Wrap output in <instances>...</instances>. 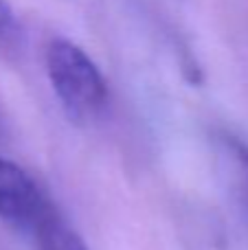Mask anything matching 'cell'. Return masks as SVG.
Segmentation results:
<instances>
[{
	"label": "cell",
	"mask_w": 248,
	"mask_h": 250,
	"mask_svg": "<svg viewBox=\"0 0 248 250\" xmlns=\"http://www.w3.org/2000/svg\"><path fill=\"white\" fill-rule=\"evenodd\" d=\"M46 73L57 99L77 121L101 112L108 99V86L82 46L66 38L51 40L46 48Z\"/></svg>",
	"instance_id": "1"
},
{
	"label": "cell",
	"mask_w": 248,
	"mask_h": 250,
	"mask_svg": "<svg viewBox=\"0 0 248 250\" xmlns=\"http://www.w3.org/2000/svg\"><path fill=\"white\" fill-rule=\"evenodd\" d=\"M55 215L35 182L18 165L0 158V217L18 230L35 233L42 222Z\"/></svg>",
	"instance_id": "2"
},
{
	"label": "cell",
	"mask_w": 248,
	"mask_h": 250,
	"mask_svg": "<svg viewBox=\"0 0 248 250\" xmlns=\"http://www.w3.org/2000/svg\"><path fill=\"white\" fill-rule=\"evenodd\" d=\"M33 235L40 250H88L82 237L57 215H51L46 222H42Z\"/></svg>",
	"instance_id": "3"
},
{
	"label": "cell",
	"mask_w": 248,
	"mask_h": 250,
	"mask_svg": "<svg viewBox=\"0 0 248 250\" xmlns=\"http://www.w3.org/2000/svg\"><path fill=\"white\" fill-rule=\"evenodd\" d=\"M18 33L16 26V16H13L11 7L7 0H0V46H7L13 42Z\"/></svg>",
	"instance_id": "4"
},
{
	"label": "cell",
	"mask_w": 248,
	"mask_h": 250,
	"mask_svg": "<svg viewBox=\"0 0 248 250\" xmlns=\"http://www.w3.org/2000/svg\"><path fill=\"white\" fill-rule=\"evenodd\" d=\"M235 151H237V156H240L242 165H244V169H246V173H248V149H246L244 145H235Z\"/></svg>",
	"instance_id": "5"
}]
</instances>
